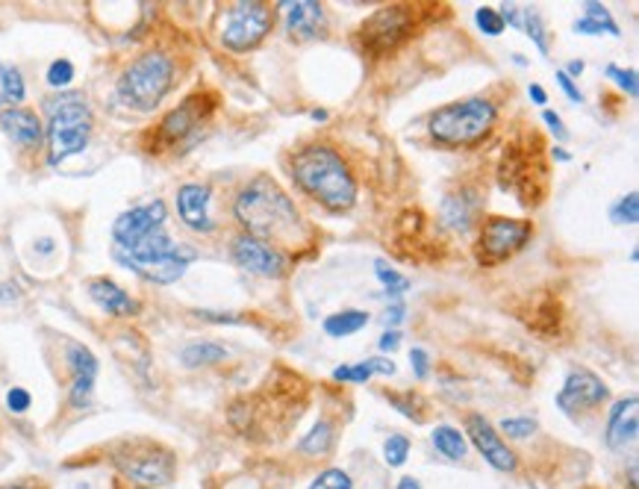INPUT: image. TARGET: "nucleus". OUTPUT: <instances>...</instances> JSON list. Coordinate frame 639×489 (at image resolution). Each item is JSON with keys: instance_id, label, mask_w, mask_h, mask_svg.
Returning <instances> with one entry per match:
<instances>
[{"instance_id": "nucleus-1", "label": "nucleus", "mask_w": 639, "mask_h": 489, "mask_svg": "<svg viewBox=\"0 0 639 489\" xmlns=\"http://www.w3.org/2000/svg\"><path fill=\"white\" fill-rule=\"evenodd\" d=\"M236 222L245 227V236H254L260 242L298 244L304 239V222L289 195L274 184L272 177H254L242 186L234 201Z\"/></svg>"}, {"instance_id": "nucleus-2", "label": "nucleus", "mask_w": 639, "mask_h": 489, "mask_svg": "<svg viewBox=\"0 0 639 489\" xmlns=\"http://www.w3.org/2000/svg\"><path fill=\"white\" fill-rule=\"evenodd\" d=\"M295 186L330 213H348L356 204V177L342 153L330 145H306L289 163Z\"/></svg>"}, {"instance_id": "nucleus-3", "label": "nucleus", "mask_w": 639, "mask_h": 489, "mask_svg": "<svg viewBox=\"0 0 639 489\" xmlns=\"http://www.w3.org/2000/svg\"><path fill=\"white\" fill-rule=\"evenodd\" d=\"M498 124V106L484 95L463 98V101L446 103L430 113L427 133L439 148L460 151V148H477L492 136Z\"/></svg>"}, {"instance_id": "nucleus-4", "label": "nucleus", "mask_w": 639, "mask_h": 489, "mask_svg": "<svg viewBox=\"0 0 639 489\" xmlns=\"http://www.w3.org/2000/svg\"><path fill=\"white\" fill-rule=\"evenodd\" d=\"M112 254H115L118 263L127 265L130 272L160 286L177 284L186 275V268L195 263V256H198L192 248L174 242L172 236L165 234V227L151 230V234L136 239L127 248H112Z\"/></svg>"}, {"instance_id": "nucleus-5", "label": "nucleus", "mask_w": 639, "mask_h": 489, "mask_svg": "<svg viewBox=\"0 0 639 489\" xmlns=\"http://www.w3.org/2000/svg\"><path fill=\"white\" fill-rule=\"evenodd\" d=\"M174 80H177V68H174L172 57L165 51H148L139 53L124 68L115 89H118V98L130 110L151 113V110H156L163 103L165 95L172 92Z\"/></svg>"}, {"instance_id": "nucleus-6", "label": "nucleus", "mask_w": 639, "mask_h": 489, "mask_svg": "<svg viewBox=\"0 0 639 489\" xmlns=\"http://www.w3.org/2000/svg\"><path fill=\"white\" fill-rule=\"evenodd\" d=\"M95 127L89 103L83 95H60L48 101V163L60 165L86 151Z\"/></svg>"}, {"instance_id": "nucleus-7", "label": "nucleus", "mask_w": 639, "mask_h": 489, "mask_svg": "<svg viewBox=\"0 0 639 489\" xmlns=\"http://www.w3.org/2000/svg\"><path fill=\"white\" fill-rule=\"evenodd\" d=\"M416 15L418 10L413 3H392V7L377 10L354 33L356 51L363 53V57H372V60L396 53L398 48H404L406 41L413 39V33H416Z\"/></svg>"}, {"instance_id": "nucleus-8", "label": "nucleus", "mask_w": 639, "mask_h": 489, "mask_svg": "<svg viewBox=\"0 0 639 489\" xmlns=\"http://www.w3.org/2000/svg\"><path fill=\"white\" fill-rule=\"evenodd\" d=\"M534 139V133H530ZM528 142H513L504 151V160H501V168H498V184L504 192H516L518 201L525 206H537L546 195V180L548 172L542 160H539V139L530 148Z\"/></svg>"}, {"instance_id": "nucleus-9", "label": "nucleus", "mask_w": 639, "mask_h": 489, "mask_svg": "<svg viewBox=\"0 0 639 489\" xmlns=\"http://www.w3.org/2000/svg\"><path fill=\"white\" fill-rule=\"evenodd\" d=\"M534 236V222L528 218H508V215H489L477 230L475 256L480 265H501L516 256Z\"/></svg>"}, {"instance_id": "nucleus-10", "label": "nucleus", "mask_w": 639, "mask_h": 489, "mask_svg": "<svg viewBox=\"0 0 639 489\" xmlns=\"http://www.w3.org/2000/svg\"><path fill=\"white\" fill-rule=\"evenodd\" d=\"M215 98L213 95H189L186 101L165 115L163 122L153 130V148L151 151H163V148H180V145L195 142L206 122L213 118Z\"/></svg>"}, {"instance_id": "nucleus-11", "label": "nucleus", "mask_w": 639, "mask_h": 489, "mask_svg": "<svg viewBox=\"0 0 639 489\" xmlns=\"http://www.w3.org/2000/svg\"><path fill=\"white\" fill-rule=\"evenodd\" d=\"M274 27V7L251 0V3H234L222 24V45L230 53L256 51Z\"/></svg>"}, {"instance_id": "nucleus-12", "label": "nucleus", "mask_w": 639, "mask_h": 489, "mask_svg": "<svg viewBox=\"0 0 639 489\" xmlns=\"http://www.w3.org/2000/svg\"><path fill=\"white\" fill-rule=\"evenodd\" d=\"M115 463L127 480L139 487H165L174 478V454L153 442H130L122 454H115Z\"/></svg>"}, {"instance_id": "nucleus-13", "label": "nucleus", "mask_w": 639, "mask_h": 489, "mask_svg": "<svg viewBox=\"0 0 639 489\" xmlns=\"http://www.w3.org/2000/svg\"><path fill=\"white\" fill-rule=\"evenodd\" d=\"M607 398V384L596 372H589V368H572L566 380H563V389L557 392V408L566 416H578V413L601 408Z\"/></svg>"}, {"instance_id": "nucleus-14", "label": "nucleus", "mask_w": 639, "mask_h": 489, "mask_svg": "<svg viewBox=\"0 0 639 489\" xmlns=\"http://www.w3.org/2000/svg\"><path fill=\"white\" fill-rule=\"evenodd\" d=\"M234 260L239 268L251 272L256 277H268V280H280L289 272V260L280 248L265 244L254 236H236L234 239Z\"/></svg>"}, {"instance_id": "nucleus-15", "label": "nucleus", "mask_w": 639, "mask_h": 489, "mask_svg": "<svg viewBox=\"0 0 639 489\" xmlns=\"http://www.w3.org/2000/svg\"><path fill=\"white\" fill-rule=\"evenodd\" d=\"M466 430H468V439H472V446L477 449V454L487 460L492 469L504 472V475H513V472L518 469L516 451L510 449L508 442L501 439V434L492 428V422H489L487 416H480V413H468Z\"/></svg>"}, {"instance_id": "nucleus-16", "label": "nucleus", "mask_w": 639, "mask_h": 489, "mask_svg": "<svg viewBox=\"0 0 639 489\" xmlns=\"http://www.w3.org/2000/svg\"><path fill=\"white\" fill-rule=\"evenodd\" d=\"M165 218H168V210H165L163 201L133 206V210H127V213L115 218V225H112V242H115V248H127L136 239L151 234V230L165 227Z\"/></svg>"}, {"instance_id": "nucleus-17", "label": "nucleus", "mask_w": 639, "mask_h": 489, "mask_svg": "<svg viewBox=\"0 0 639 489\" xmlns=\"http://www.w3.org/2000/svg\"><path fill=\"white\" fill-rule=\"evenodd\" d=\"M68 368H72V408H89L95 380H98V358L83 342H68Z\"/></svg>"}, {"instance_id": "nucleus-18", "label": "nucleus", "mask_w": 639, "mask_h": 489, "mask_svg": "<svg viewBox=\"0 0 639 489\" xmlns=\"http://www.w3.org/2000/svg\"><path fill=\"white\" fill-rule=\"evenodd\" d=\"M480 204H484V195L472 189V186H460V189H454V192H448L442 198V204H439V222L448 230L466 234L468 227L477 222Z\"/></svg>"}, {"instance_id": "nucleus-19", "label": "nucleus", "mask_w": 639, "mask_h": 489, "mask_svg": "<svg viewBox=\"0 0 639 489\" xmlns=\"http://www.w3.org/2000/svg\"><path fill=\"white\" fill-rule=\"evenodd\" d=\"M177 213H180L183 225L195 234H213L215 222L210 218V186L183 184L177 189Z\"/></svg>"}, {"instance_id": "nucleus-20", "label": "nucleus", "mask_w": 639, "mask_h": 489, "mask_svg": "<svg viewBox=\"0 0 639 489\" xmlns=\"http://www.w3.org/2000/svg\"><path fill=\"white\" fill-rule=\"evenodd\" d=\"M637 396L619 398L613 408H610V418H607V439L610 451H628L639 437V410H637Z\"/></svg>"}, {"instance_id": "nucleus-21", "label": "nucleus", "mask_w": 639, "mask_h": 489, "mask_svg": "<svg viewBox=\"0 0 639 489\" xmlns=\"http://www.w3.org/2000/svg\"><path fill=\"white\" fill-rule=\"evenodd\" d=\"M286 10V30L295 41L318 39L325 30V7L318 0H295V3H277Z\"/></svg>"}, {"instance_id": "nucleus-22", "label": "nucleus", "mask_w": 639, "mask_h": 489, "mask_svg": "<svg viewBox=\"0 0 639 489\" xmlns=\"http://www.w3.org/2000/svg\"><path fill=\"white\" fill-rule=\"evenodd\" d=\"M0 130L7 133L18 148H27V151L39 148L41 139H45V127H41L39 115L30 113V110H21V106L0 113Z\"/></svg>"}, {"instance_id": "nucleus-23", "label": "nucleus", "mask_w": 639, "mask_h": 489, "mask_svg": "<svg viewBox=\"0 0 639 489\" xmlns=\"http://www.w3.org/2000/svg\"><path fill=\"white\" fill-rule=\"evenodd\" d=\"M86 289H89L91 301L101 306L103 313H110V316H136L139 313V301L127 296L122 286L110 280V277H95V280L86 284Z\"/></svg>"}, {"instance_id": "nucleus-24", "label": "nucleus", "mask_w": 639, "mask_h": 489, "mask_svg": "<svg viewBox=\"0 0 639 489\" xmlns=\"http://www.w3.org/2000/svg\"><path fill=\"white\" fill-rule=\"evenodd\" d=\"M375 375H396V363L386 358H368L351 363V366L334 368V380H339V384H368Z\"/></svg>"}, {"instance_id": "nucleus-25", "label": "nucleus", "mask_w": 639, "mask_h": 489, "mask_svg": "<svg viewBox=\"0 0 639 489\" xmlns=\"http://www.w3.org/2000/svg\"><path fill=\"white\" fill-rule=\"evenodd\" d=\"M336 442V430L334 422L330 418H318L313 425V430L306 434V437L298 439V451L304 454V457H327L330 449H334Z\"/></svg>"}, {"instance_id": "nucleus-26", "label": "nucleus", "mask_w": 639, "mask_h": 489, "mask_svg": "<svg viewBox=\"0 0 639 489\" xmlns=\"http://www.w3.org/2000/svg\"><path fill=\"white\" fill-rule=\"evenodd\" d=\"M430 442H434V449L442 454L446 460H460L468 454V439L463 437V430L454 428V425H437V428L430 430Z\"/></svg>"}, {"instance_id": "nucleus-27", "label": "nucleus", "mask_w": 639, "mask_h": 489, "mask_svg": "<svg viewBox=\"0 0 639 489\" xmlns=\"http://www.w3.org/2000/svg\"><path fill=\"white\" fill-rule=\"evenodd\" d=\"M365 325H368V313L365 310H342V313H334V316L325 318V334L334 339H346L360 334Z\"/></svg>"}, {"instance_id": "nucleus-28", "label": "nucleus", "mask_w": 639, "mask_h": 489, "mask_svg": "<svg viewBox=\"0 0 639 489\" xmlns=\"http://www.w3.org/2000/svg\"><path fill=\"white\" fill-rule=\"evenodd\" d=\"M180 360L186 368H203V366H215L227 360V348L218 346V342H192L180 351Z\"/></svg>"}, {"instance_id": "nucleus-29", "label": "nucleus", "mask_w": 639, "mask_h": 489, "mask_svg": "<svg viewBox=\"0 0 639 489\" xmlns=\"http://www.w3.org/2000/svg\"><path fill=\"white\" fill-rule=\"evenodd\" d=\"M27 95V86H24V77L15 65L10 62H0V106L7 110H15Z\"/></svg>"}, {"instance_id": "nucleus-30", "label": "nucleus", "mask_w": 639, "mask_h": 489, "mask_svg": "<svg viewBox=\"0 0 639 489\" xmlns=\"http://www.w3.org/2000/svg\"><path fill=\"white\" fill-rule=\"evenodd\" d=\"M518 30L530 36V41L537 45L539 53H546L548 57V30L546 24H542V15L537 10H530V7H522V27Z\"/></svg>"}, {"instance_id": "nucleus-31", "label": "nucleus", "mask_w": 639, "mask_h": 489, "mask_svg": "<svg viewBox=\"0 0 639 489\" xmlns=\"http://www.w3.org/2000/svg\"><path fill=\"white\" fill-rule=\"evenodd\" d=\"M386 398H389V404H392L401 416L413 418L416 425L425 422V410H418L425 401H422L418 392H386Z\"/></svg>"}, {"instance_id": "nucleus-32", "label": "nucleus", "mask_w": 639, "mask_h": 489, "mask_svg": "<svg viewBox=\"0 0 639 489\" xmlns=\"http://www.w3.org/2000/svg\"><path fill=\"white\" fill-rule=\"evenodd\" d=\"M375 275L377 280L386 286V296L389 298H401L406 289H410V277L396 272V268H392V265H386L384 260H377L375 263Z\"/></svg>"}, {"instance_id": "nucleus-33", "label": "nucleus", "mask_w": 639, "mask_h": 489, "mask_svg": "<svg viewBox=\"0 0 639 489\" xmlns=\"http://www.w3.org/2000/svg\"><path fill=\"white\" fill-rule=\"evenodd\" d=\"M384 460L389 469H401L406 460H410V439H406L404 434H392V437H386Z\"/></svg>"}, {"instance_id": "nucleus-34", "label": "nucleus", "mask_w": 639, "mask_h": 489, "mask_svg": "<svg viewBox=\"0 0 639 489\" xmlns=\"http://www.w3.org/2000/svg\"><path fill=\"white\" fill-rule=\"evenodd\" d=\"M610 218L616 222V225H637L639 222V195L628 192L625 198H619L613 210H610Z\"/></svg>"}, {"instance_id": "nucleus-35", "label": "nucleus", "mask_w": 639, "mask_h": 489, "mask_svg": "<svg viewBox=\"0 0 639 489\" xmlns=\"http://www.w3.org/2000/svg\"><path fill=\"white\" fill-rule=\"evenodd\" d=\"M498 434H504V437L510 439H530L534 434H537V418H530V416H510L504 418L501 425H498Z\"/></svg>"}, {"instance_id": "nucleus-36", "label": "nucleus", "mask_w": 639, "mask_h": 489, "mask_svg": "<svg viewBox=\"0 0 639 489\" xmlns=\"http://www.w3.org/2000/svg\"><path fill=\"white\" fill-rule=\"evenodd\" d=\"M310 489H354V480L346 469H325L310 484Z\"/></svg>"}, {"instance_id": "nucleus-37", "label": "nucleus", "mask_w": 639, "mask_h": 489, "mask_svg": "<svg viewBox=\"0 0 639 489\" xmlns=\"http://www.w3.org/2000/svg\"><path fill=\"white\" fill-rule=\"evenodd\" d=\"M584 18L601 24V27H604V30H607L610 36H616V39L622 36L619 24L613 21V15H610L607 7H601V3H584Z\"/></svg>"}, {"instance_id": "nucleus-38", "label": "nucleus", "mask_w": 639, "mask_h": 489, "mask_svg": "<svg viewBox=\"0 0 639 489\" xmlns=\"http://www.w3.org/2000/svg\"><path fill=\"white\" fill-rule=\"evenodd\" d=\"M607 77H613V80H616V86H619L622 92L628 95V98H637L639 95V80H637V72H634V68L607 65Z\"/></svg>"}, {"instance_id": "nucleus-39", "label": "nucleus", "mask_w": 639, "mask_h": 489, "mask_svg": "<svg viewBox=\"0 0 639 489\" xmlns=\"http://www.w3.org/2000/svg\"><path fill=\"white\" fill-rule=\"evenodd\" d=\"M475 21L477 27L487 33V36H501V33H504V21H501L498 10H492V7H480V10L475 12Z\"/></svg>"}, {"instance_id": "nucleus-40", "label": "nucleus", "mask_w": 639, "mask_h": 489, "mask_svg": "<svg viewBox=\"0 0 639 489\" xmlns=\"http://www.w3.org/2000/svg\"><path fill=\"white\" fill-rule=\"evenodd\" d=\"M72 80H74L72 62L68 60L51 62V68H48V86H53V89H65Z\"/></svg>"}, {"instance_id": "nucleus-41", "label": "nucleus", "mask_w": 639, "mask_h": 489, "mask_svg": "<svg viewBox=\"0 0 639 489\" xmlns=\"http://www.w3.org/2000/svg\"><path fill=\"white\" fill-rule=\"evenodd\" d=\"M30 404H33V398L24 387H12L10 392H7V408H10L12 413H27Z\"/></svg>"}, {"instance_id": "nucleus-42", "label": "nucleus", "mask_w": 639, "mask_h": 489, "mask_svg": "<svg viewBox=\"0 0 639 489\" xmlns=\"http://www.w3.org/2000/svg\"><path fill=\"white\" fill-rule=\"evenodd\" d=\"M410 366H413V375L418 380H427V375H430V354H427L425 348H413L410 351Z\"/></svg>"}, {"instance_id": "nucleus-43", "label": "nucleus", "mask_w": 639, "mask_h": 489, "mask_svg": "<svg viewBox=\"0 0 639 489\" xmlns=\"http://www.w3.org/2000/svg\"><path fill=\"white\" fill-rule=\"evenodd\" d=\"M542 122L548 124V130L554 133V139H557V142H566L568 130H566V127H563V118H560L557 113H551V110H546V113H542Z\"/></svg>"}, {"instance_id": "nucleus-44", "label": "nucleus", "mask_w": 639, "mask_h": 489, "mask_svg": "<svg viewBox=\"0 0 639 489\" xmlns=\"http://www.w3.org/2000/svg\"><path fill=\"white\" fill-rule=\"evenodd\" d=\"M557 83H560V89L568 95V101L584 103V92H580L578 86H575V80H572V77H566V72H557Z\"/></svg>"}, {"instance_id": "nucleus-45", "label": "nucleus", "mask_w": 639, "mask_h": 489, "mask_svg": "<svg viewBox=\"0 0 639 489\" xmlns=\"http://www.w3.org/2000/svg\"><path fill=\"white\" fill-rule=\"evenodd\" d=\"M398 346H401V334H398V330H386L384 337H380V351H389V354H392Z\"/></svg>"}, {"instance_id": "nucleus-46", "label": "nucleus", "mask_w": 639, "mask_h": 489, "mask_svg": "<svg viewBox=\"0 0 639 489\" xmlns=\"http://www.w3.org/2000/svg\"><path fill=\"white\" fill-rule=\"evenodd\" d=\"M404 318V304L401 301H396V304L386 310V325H398Z\"/></svg>"}, {"instance_id": "nucleus-47", "label": "nucleus", "mask_w": 639, "mask_h": 489, "mask_svg": "<svg viewBox=\"0 0 639 489\" xmlns=\"http://www.w3.org/2000/svg\"><path fill=\"white\" fill-rule=\"evenodd\" d=\"M0 489H48L41 480H15V484H7V487Z\"/></svg>"}, {"instance_id": "nucleus-48", "label": "nucleus", "mask_w": 639, "mask_h": 489, "mask_svg": "<svg viewBox=\"0 0 639 489\" xmlns=\"http://www.w3.org/2000/svg\"><path fill=\"white\" fill-rule=\"evenodd\" d=\"M528 92H530V98H534V103H537V106H546L548 95H546V89L539 86V83H534V86H530Z\"/></svg>"}, {"instance_id": "nucleus-49", "label": "nucleus", "mask_w": 639, "mask_h": 489, "mask_svg": "<svg viewBox=\"0 0 639 489\" xmlns=\"http://www.w3.org/2000/svg\"><path fill=\"white\" fill-rule=\"evenodd\" d=\"M396 489H422V480L413 478V475H404V478L396 484Z\"/></svg>"}, {"instance_id": "nucleus-50", "label": "nucleus", "mask_w": 639, "mask_h": 489, "mask_svg": "<svg viewBox=\"0 0 639 489\" xmlns=\"http://www.w3.org/2000/svg\"><path fill=\"white\" fill-rule=\"evenodd\" d=\"M580 72H584V62H580V60H572L566 65V77H578Z\"/></svg>"}, {"instance_id": "nucleus-51", "label": "nucleus", "mask_w": 639, "mask_h": 489, "mask_svg": "<svg viewBox=\"0 0 639 489\" xmlns=\"http://www.w3.org/2000/svg\"><path fill=\"white\" fill-rule=\"evenodd\" d=\"M554 160H560V163H568V160H572V153H566V151H560V148H554Z\"/></svg>"}, {"instance_id": "nucleus-52", "label": "nucleus", "mask_w": 639, "mask_h": 489, "mask_svg": "<svg viewBox=\"0 0 639 489\" xmlns=\"http://www.w3.org/2000/svg\"><path fill=\"white\" fill-rule=\"evenodd\" d=\"M12 296H15V292H12V286L0 284V301H7V298H12Z\"/></svg>"}, {"instance_id": "nucleus-53", "label": "nucleus", "mask_w": 639, "mask_h": 489, "mask_svg": "<svg viewBox=\"0 0 639 489\" xmlns=\"http://www.w3.org/2000/svg\"><path fill=\"white\" fill-rule=\"evenodd\" d=\"M310 118H313V122H327V110H313Z\"/></svg>"}]
</instances>
